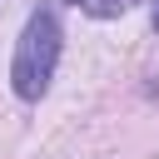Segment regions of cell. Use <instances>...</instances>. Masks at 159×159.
<instances>
[{"label":"cell","mask_w":159,"mask_h":159,"mask_svg":"<svg viewBox=\"0 0 159 159\" xmlns=\"http://www.w3.org/2000/svg\"><path fill=\"white\" fill-rule=\"evenodd\" d=\"M60 45H65V30H60V10L55 5H35L20 40H15V60H10V84L20 99H40L55 80V65H60Z\"/></svg>","instance_id":"cell-1"},{"label":"cell","mask_w":159,"mask_h":159,"mask_svg":"<svg viewBox=\"0 0 159 159\" xmlns=\"http://www.w3.org/2000/svg\"><path fill=\"white\" fill-rule=\"evenodd\" d=\"M80 10H89V15L109 20V15H119V10H124V0H80Z\"/></svg>","instance_id":"cell-2"}]
</instances>
